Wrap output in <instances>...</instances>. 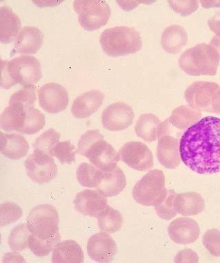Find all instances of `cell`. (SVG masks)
Returning <instances> with one entry per match:
<instances>
[{
  "mask_svg": "<svg viewBox=\"0 0 220 263\" xmlns=\"http://www.w3.org/2000/svg\"><path fill=\"white\" fill-rule=\"evenodd\" d=\"M168 234L175 243L187 245L193 243L198 239L200 229L195 220L180 217L170 224Z\"/></svg>",
  "mask_w": 220,
  "mask_h": 263,
  "instance_id": "9a60e30c",
  "label": "cell"
},
{
  "mask_svg": "<svg viewBox=\"0 0 220 263\" xmlns=\"http://www.w3.org/2000/svg\"><path fill=\"white\" fill-rule=\"evenodd\" d=\"M23 216L21 207L13 202L2 203L0 206V226L1 227L15 223Z\"/></svg>",
  "mask_w": 220,
  "mask_h": 263,
  "instance_id": "d590c367",
  "label": "cell"
},
{
  "mask_svg": "<svg viewBox=\"0 0 220 263\" xmlns=\"http://www.w3.org/2000/svg\"><path fill=\"white\" fill-rule=\"evenodd\" d=\"M119 154L120 160L134 170L146 171L154 166V156L141 142H127L122 146Z\"/></svg>",
  "mask_w": 220,
  "mask_h": 263,
  "instance_id": "30bf717a",
  "label": "cell"
},
{
  "mask_svg": "<svg viewBox=\"0 0 220 263\" xmlns=\"http://www.w3.org/2000/svg\"><path fill=\"white\" fill-rule=\"evenodd\" d=\"M77 150L70 141L59 142L53 148V156L56 157L62 164H72L76 159Z\"/></svg>",
  "mask_w": 220,
  "mask_h": 263,
  "instance_id": "8d00e7d4",
  "label": "cell"
},
{
  "mask_svg": "<svg viewBox=\"0 0 220 263\" xmlns=\"http://www.w3.org/2000/svg\"><path fill=\"white\" fill-rule=\"evenodd\" d=\"M38 93L40 107L49 114L60 113L68 107V91L58 83H47L41 87Z\"/></svg>",
  "mask_w": 220,
  "mask_h": 263,
  "instance_id": "4fadbf2b",
  "label": "cell"
},
{
  "mask_svg": "<svg viewBox=\"0 0 220 263\" xmlns=\"http://www.w3.org/2000/svg\"><path fill=\"white\" fill-rule=\"evenodd\" d=\"M165 189L164 173L159 169H154L144 175L134 185L133 198L140 205L153 206Z\"/></svg>",
  "mask_w": 220,
  "mask_h": 263,
  "instance_id": "ba28073f",
  "label": "cell"
},
{
  "mask_svg": "<svg viewBox=\"0 0 220 263\" xmlns=\"http://www.w3.org/2000/svg\"><path fill=\"white\" fill-rule=\"evenodd\" d=\"M36 100V87L34 85H27L16 91L10 98L9 102L23 104L26 109L33 107Z\"/></svg>",
  "mask_w": 220,
  "mask_h": 263,
  "instance_id": "74e56055",
  "label": "cell"
},
{
  "mask_svg": "<svg viewBox=\"0 0 220 263\" xmlns=\"http://www.w3.org/2000/svg\"><path fill=\"white\" fill-rule=\"evenodd\" d=\"M75 209L83 215L97 218L107 206V200L99 191L85 190L76 195Z\"/></svg>",
  "mask_w": 220,
  "mask_h": 263,
  "instance_id": "2e32d148",
  "label": "cell"
},
{
  "mask_svg": "<svg viewBox=\"0 0 220 263\" xmlns=\"http://www.w3.org/2000/svg\"><path fill=\"white\" fill-rule=\"evenodd\" d=\"M59 223L60 217L56 208L50 204H42L30 212L26 225L34 237L48 240L60 234Z\"/></svg>",
  "mask_w": 220,
  "mask_h": 263,
  "instance_id": "8992f818",
  "label": "cell"
},
{
  "mask_svg": "<svg viewBox=\"0 0 220 263\" xmlns=\"http://www.w3.org/2000/svg\"><path fill=\"white\" fill-rule=\"evenodd\" d=\"M42 77V65L35 57L24 55L11 61H2L1 86L4 89L17 84L24 87L34 85Z\"/></svg>",
  "mask_w": 220,
  "mask_h": 263,
  "instance_id": "3957f363",
  "label": "cell"
},
{
  "mask_svg": "<svg viewBox=\"0 0 220 263\" xmlns=\"http://www.w3.org/2000/svg\"><path fill=\"white\" fill-rule=\"evenodd\" d=\"M31 235L27 225L19 224L12 230L9 238V244L12 250L22 251L27 248L29 245V238Z\"/></svg>",
  "mask_w": 220,
  "mask_h": 263,
  "instance_id": "836d02e7",
  "label": "cell"
},
{
  "mask_svg": "<svg viewBox=\"0 0 220 263\" xmlns=\"http://www.w3.org/2000/svg\"><path fill=\"white\" fill-rule=\"evenodd\" d=\"M219 61L217 52L210 45L203 43L185 51L178 63L180 68L190 76H215Z\"/></svg>",
  "mask_w": 220,
  "mask_h": 263,
  "instance_id": "5b68a950",
  "label": "cell"
},
{
  "mask_svg": "<svg viewBox=\"0 0 220 263\" xmlns=\"http://www.w3.org/2000/svg\"><path fill=\"white\" fill-rule=\"evenodd\" d=\"M61 135L54 128L47 130L36 138L33 144L34 153H40L53 156L52 151L60 142Z\"/></svg>",
  "mask_w": 220,
  "mask_h": 263,
  "instance_id": "d6a6232c",
  "label": "cell"
},
{
  "mask_svg": "<svg viewBox=\"0 0 220 263\" xmlns=\"http://www.w3.org/2000/svg\"><path fill=\"white\" fill-rule=\"evenodd\" d=\"M219 88V85L215 83L197 81L187 89L185 98L193 109L213 113L212 102L214 95Z\"/></svg>",
  "mask_w": 220,
  "mask_h": 263,
  "instance_id": "8fae6325",
  "label": "cell"
},
{
  "mask_svg": "<svg viewBox=\"0 0 220 263\" xmlns=\"http://www.w3.org/2000/svg\"><path fill=\"white\" fill-rule=\"evenodd\" d=\"M212 111L213 113L220 114V88L214 95L213 102H212Z\"/></svg>",
  "mask_w": 220,
  "mask_h": 263,
  "instance_id": "7bdbcfd3",
  "label": "cell"
},
{
  "mask_svg": "<svg viewBox=\"0 0 220 263\" xmlns=\"http://www.w3.org/2000/svg\"><path fill=\"white\" fill-rule=\"evenodd\" d=\"M174 261L176 262H198L199 257L192 250L185 249L178 252Z\"/></svg>",
  "mask_w": 220,
  "mask_h": 263,
  "instance_id": "60d3db41",
  "label": "cell"
},
{
  "mask_svg": "<svg viewBox=\"0 0 220 263\" xmlns=\"http://www.w3.org/2000/svg\"><path fill=\"white\" fill-rule=\"evenodd\" d=\"M208 25L212 32L220 36V11L208 20Z\"/></svg>",
  "mask_w": 220,
  "mask_h": 263,
  "instance_id": "b9f144b4",
  "label": "cell"
},
{
  "mask_svg": "<svg viewBox=\"0 0 220 263\" xmlns=\"http://www.w3.org/2000/svg\"><path fill=\"white\" fill-rule=\"evenodd\" d=\"M178 193L174 190L164 189L160 198L154 205L158 217L165 221H170L176 217V199Z\"/></svg>",
  "mask_w": 220,
  "mask_h": 263,
  "instance_id": "83f0119b",
  "label": "cell"
},
{
  "mask_svg": "<svg viewBox=\"0 0 220 263\" xmlns=\"http://www.w3.org/2000/svg\"><path fill=\"white\" fill-rule=\"evenodd\" d=\"M78 152L86 157L91 164L103 172L117 168L120 160L119 153L104 140L98 129L89 130L81 136L78 144Z\"/></svg>",
  "mask_w": 220,
  "mask_h": 263,
  "instance_id": "7a4b0ae2",
  "label": "cell"
},
{
  "mask_svg": "<svg viewBox=\"0 0 220 263\" xmlns=\"http://www.w3.org/2000/svg\"><path fill=\"white\" fill-rule=\"evenodd\" d=\"M171 8L182 17H187L197 11L199 7L197 1H168Z\"/></svg>",
  "mask_w": 220,
  "mask_h": 263,
  "instance_id": "ab89813d",
  "label": "cell"
},
{
  "mask_svg": "<svg viewBox=\"0 0 220 263\" xmlns=\"http://www.w3.org/2000/svg\"><path fill=\"white\" fill-rule=\"evenodd\" d=\"M203 244L211 254L220 256V231L217 229L207 230L203 236Z\"/></svg>",
  "mask_w": 220,
  "mask_h": 263,
  "instance_id": "f35d334b",
  "label": "cell"
},
{
  "mask_svg": "<svg viewBox=\"0 0 220 263\" xmlns=\"http://www.w3.org/2000/svg\"><path fill=\"white\" fill-rule=\"evenodd\" d=\"M103 171L93 164L84 162L79 165L77 171V178L83 187L97 189L103 178Z\"/></svg>",
  "mask_w": 220,
  "mask_h": 263,
  "instance_id": "4dcf8cb0",
  "label": "cell"
},
{
  "mask_svg": "<svg viewBox=\"0 0 220 263\" xmlns=\"http://www.w3.org/2000/svg\"><path fill=\"white\" fill-rule=\"evenodd\" d=\"M27 109L23 104L9 102L0 116V128L6 132H20L23 127Z\"/></svg>",
  "mask_w": 220,
  "mask_h": 263,
  "instance_id": "7402d4cb",
  "label": "cell"
},
{
  "mask_svg": "<svg viewBox=\"0 0 220 263\" xmlns=\"http://www.w3.org/2000/svg\"><path fill=\"white\" fill-rule=\"evenodd\" d=\"M178 140L167 135L159 138L157 146V158L166 168L174 170L180 164Z\"/></svg>",
  "mask_w": 220,
  "mask_h": 263,
  "instance_id": "ac0fdd59",
  "label": "cell"
},
{
  "mask_svg": "<svg viewBox=\"0 0 220 263\" xmlns=\"http://www.w3.org/2000/svg\"><path fill=\"white\" fill-rule=\"evenodd\" d=\"M60 234L48 240L40 239V238L34 237L31 234L29 238L28 248L35 256L44 257L48 256L50 254L55 246L60 242Z\"/></svg>",
  "mask_w": 220,
  "mask_h": 263,
  "instance_id": "e575fe53",
  "label": "cell"
},
{
  "mask_svg": "<svg viewBox=\"0 0 220 263\" xmlns=\"http://www.w3.org/2000/svg\"><path fill=\"white\" fill-rule=\"evenodd\" d=\"M22 28L21 20L9 6L0 8V41L10 44L17 39Z\"/></svg>",
  "mask_w": 220,
  "mask_h": 263,
  "instance_id": "ffe728a7",
  "label": "cell"
},
{
  "mask_svg": "<svg viewBox=\"0 0 220 263\" xmlns=\"http://www.w3.org/2000/svg\"><path fill=\"white\" fill-rule=\"evenodd\" d=\"M100 44L103 52L112 57L135 54L142 47L139 32L127 26H116L104 30L100 36Z\"/></svg>",
  "mask_w": 220,
  "mask_h": 263,
  "instance_id": "277c9868",
  "label": "cell"
},
{
  "mask_svg": "<svg viewBox=\"0 0 220 263\" xmlns=\"http://www.w3.org/2000/svg\"><path fill=\"white\" fill-rule=\"evenodd\" d=\"M201 116L199 110L193 109L190 106L182 105L174 110L169 120L172 125L182 130L197 121Z\"/></svg>",
  "mask_w": 220,
  "mask_h": 263,
  "instance_id": "f546056e",
  "label": "cell"
},
{
  "mask_svg": "<svg viewBox=\"0 0 220 263\" xmlns=\"http://www.w3.org/2000/svg\"><path fill=\"white\" fill-rule=\"evenodd\" d=\"M81 26L87 31H95L107 24L111 17L109 5L105 1L81 0L73 3Z\"/></svg>",
  "mask_w": 220,
  "mask_h": 263,
  "instance_id": "52a82bcc",
  "label": "cell"
},
{
  "mask_svg": "<svg viewBox=\"0 0 220 263\" xmlns=\"http://www.w3.org/2000/svg\"><path fill=\"white\" fill-rule=\"evenodd\" d=\"M28 176L34 182L46 183L58 175V166L53 157L40 153H33L24 162Z\"/></svg>",
  "mask_w": 220,
  "mask_h": 263,
  "instance_id": "9c48e42d",
  "label": "cell"
},
{
  "mask_svg": "<svg viewBox=\"0 0 220 263\" xmlns=\"http://www.w3.org/2000/svg\"><path fill=\"white\" fill-rule=\"evenodd\" d=\"M188 34L182 26L172 25L163 31L161 45L167 52L172 54L180 53L188 42Z\"/></svg>",
  "mask_w": 220,
  "mask_h": 263,
  "instance_id": "cb8c5ba5",
  "label": "cell"
},
{
  "mask_svg": "<svg viewBox=\"0 0 220 263\" xmlns=\"http://www.w3.org/2000/svg\"><path fill=\"white\" fill-rule=\"evenodd\" d=\"M127 185L126 177L120 167L111 171L103 172L101 184L97 190L105 197H115L119 195Z\"/></svg>",
  "mask_w": 220,
  "mask_h": 263,
  "instance_id": "d4e9b609",
  "label": "cell"
},
{
  "mask_svg": "<svg viewBox=\"0 0 220 263\" xmlns=\"http://www.w3.org/2000/svg\"><path fill=\"white\" fill-rule=\"evenodd\" d=\"M181 160L200 175L220 172V118L207 116L189 126L180 142Z\"/></svg>",
  "mask_w": 220,
  "mask_h": 263,
  "instance_id": "6da1fadb",
  "label": "cell"
},
{
  "mask_svg": "<svg viewBox=\"0 0 220 263\" xmlns=\"http://www.w3.org/2000/svg\"><path fill=\"white\" fill-rule=\"evenodd\" d=\"M177 213L185 217L199 215L205 209V201L200 194L195 192L178 194L176 199Z\"/></svg>",
  "mask_w": 220,
  "mask_h": 263,
  "instance_id": "484cf974",
  "label": "cell"
},
{
  "mask_svg": "<svg viewBox=\"0 0 220 263\" xmlns=\"http://www.w3.org/2000/svg\"><path fill=\"white\" fill-rule=\"evenodd\" d=\"M44 34L38 28L24 26L16 39L14 48L21 54H36L44 43Z\"/></svg>",
  "mask_w": 220,
  "mask_h": 263,
  "instance_id": "d6986e66",
  "label": "cell"
},
{
  "mask_svg": "<svg viewBox=\"0 0 220 263\" xmlns=\"http://www.w3.org/2000/svg\"><path fill=\"white\" fill-rule=\"evenodd\" d=\"M200 3L205 9H210V8L220 7V1H201Z\"/></svg>",
  "mask_w": 220,
  "mask_h": 263,
  "instance_id": "f6af8a7d",
  "label": "cell"
},
{
  "mask_svg": "<svg viewBox=\"0 0 220 263\" xmlns=\"http://www.w3.org/2000/svg\"><path fill=\"white\" fill-rule=\"evenodd\" d=\"M105 99L103 92L91 90L83 93L73 102L71 111L75 118L84 119L95 114L103 105Z\"/></svg>",
  "mask_w": 220,
  "mask_h": 263,
  "instance_id": "e0dca14e",
  "label": "cell"
},
{
  "mask_svg": "<svg viewBox=\"0 0 220 263\" xmlns=\"http://www.w3.org/2000/svg\"><path fill=\"white\" fill-rule=\"evenodd\" d=\"M135 114L130 105L117 102L106 107L102 114L103 127L111 132H121L133 123Z\"/></svg>",
  "mask_w": 220,
  "mask_h": 263,
  "instance_id": "7c38bea8",
  "label": "cell"
},
{
  "mask_svg": "<svg viewBox=\"0 0 220 263\" xmlns=\"http://www.w3.org/2000/svg\"><path fill=\"white\" fill-rule=\"evenodd\" d=\"M160 120L153 114H142L138 118L135 126V132L138 137L145 142H155L158 138Z\"/></svg>",
  "mask_w": 220,
  "mask_h": 263,
  "instance_id": "4316f807",
  "label": "cell"
},
{
  "mask_svg": "<svg viewBox=\"0 0 220 263\" xmlns=\"http://www.w3.org/2000/svg\"><path fill=\"white\" fill-rule=\"evenodd\" d=\"M52 262L54 263H82L84 254L78 242L74 240L59 242L53 249Z\"/></svg>",
  "mask_w": 220,
  "mask_h": 263,
  "instance_id": "603a6c76",
  "label": "cell"
},
{
  "mask_svg": "<svg viewBox=\"0 0 220 263\" xmlns=\"http://www.w3.org/2000/svg\"><path fill=\"white\" fill-rule=\"evenodd\" d=\"M209 45L217 52L220 61V36L217 35L213 36Z\"/></svg>",
  "mask_w": 220,
  "mask_h": 263,
  "instance_id": "ee69618b",
  "label": "cell"
},
{
  "mask_svg": "<svg viewBox=\"0 0 220 263\" xmlns=\"http://www.w3.org/2000/svg\"><path fill=\"white\" fill-rule=\"evenodd\" d=\"M1 153L13 160H18L27 155L29 144L23 136L17 134H7L0 132Z\"/></svg>",
  "mask_w": 220,
  "mask_h": 263,
  "instance_id": "44dd1931",
  "label": "cell"
},
{
  "mask_svg": "<svg viewBox=\"0 0 220 263\" xmlns=\"http://www.w3.org/2000/svg\"><path fill=\"white\" fill-rule=\"evenodd\" d=\"M87 254L98 262H110L117 253L115 240L106 232H102L91 236L87 246Z\"/></svg>",
  "mask_w": 220,
  "mask_h": 263,
  "instance_id": "5bb4252c",
  "label": "cell"
},
{
  "mask_svg": "<svg viewBox=\"0 0 220 263\" xmlns=\"http://www.w3.org/2000/svg\"><path fill=\"white\" fill-rule=\"evenodd\" d=\"M100 230L106 233L114 234L121 229L123 217L119 211L107 206L97 217Z\"/></svg>",
  "mask_w": 220,
  "mask_h": 263,
  "instance_id": "f1b7e54d",
  "label": "cell"
},
{
  "mask_svg": "<svg viewBox=\"0 0 220 263\" xmlns=\"http://www.w3.org/2000/svg\"><path fill=\"white\" fill-rule=\"evenodd\" d=\"M46 124V116L36 108L30 107L26 110L23 127L19 133L32 135L38 134Z\"/></svg>",
  "mask_w": 220,
  "mask_h": 263,
  "instance_id": "1f68e13d",
  "label": "cell"
}]
</instances>
